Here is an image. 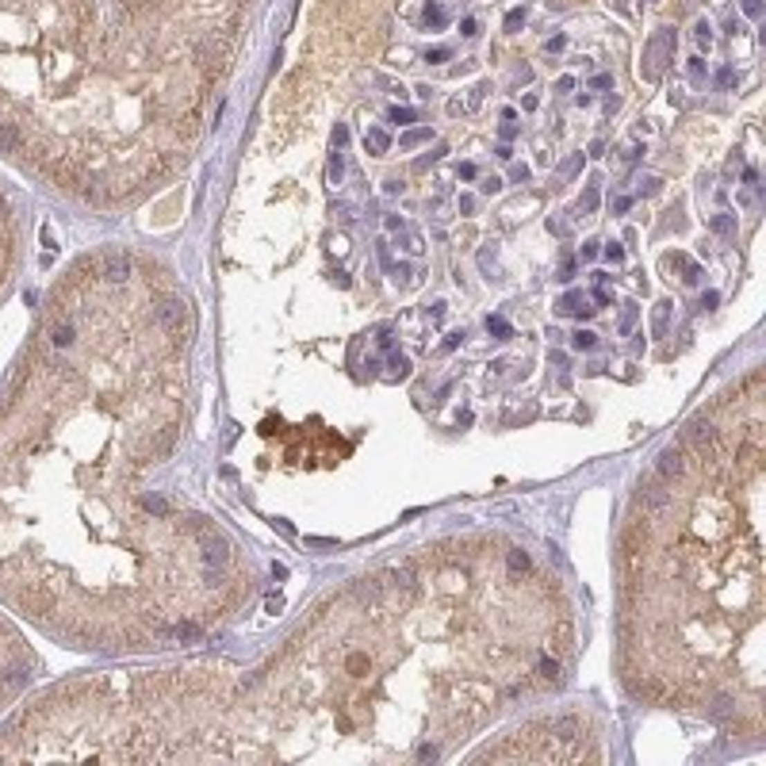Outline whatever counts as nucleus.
Listing matches in <instances>:
<instances>
[{"label": "nucleus", "instance_id": "c756f323", "mask_svg": "<svg viewBox=\"0 0 766 766\" xmlns=\"http://www.w3.org/2000/svg\"><path fill=\"white\" fill-rule=\"evenodd\" d=\"M426 19H429V24H433V27H441V24H445V12H441V8H437V4H433V8L426 12Z\"/></svg>", "mask_w": 766, "mask_h": 766}, {"label": "nucleus", "instance_id": "7c9ffc66", "mask_svg": "<svg viewBox=\"0 0 766 766\" xmlns=\"http://www.w3.org/2000/svg\"><path fill=\"white\" fill-rule=\"evenodd\" d=\"M345 138H349V131L338 123V127H334V149H341V146H345Z\"/></svg>", "mask_w": 766, "mask_h": 766}, {"label": "nucleus", "instance_id": "c85d7f7f", "mask_svg": "<svg viewBox=\"0 0 766 766\" xmlns=\"http://www.w3.org/2000/svg\"><path fill=\"white\" fill-rule=\"evenodd\" d=\"M575 268H578V264L567 257V261H563V268H560V280H575Z\"/></svg>", "mask_w": 766, "mask_h": 766}, {"label": "nucleus", "instance_id": "9d476101", "mask_svg": "<svg viewBox=\"0 0 766 766\" xmlns=\"http://www.w3.org/2000/svg\"><path fill=\"white\" fill-rule=\"evenodd\" d=\"M486 334H495L498 341H510V338H513V326L502 318V314H491V318H486Z\"/></svg>", "mask_w": 766, "mask_h": 766}, {"label": "nucleus", "instance_id": "cd10ccee", "mask_svg": "<svg viewBox=\"0 0 766 766\" xmlns=\"http://www.w3.org/2000/svg\"><path fill=\"white\" fill-rule=\"evenodd\" d=\"M406 249H410V253H421V249H426L421 234H406Z\"/></svg>", "mask_w": 766, "mask_h": 766}, {"label": "nucleus", "instance_id": "ea45409f", "mask_svg": "<svg viewBox=\"0 0 766 766\" xmlns=\"http://www.w3.org/2000/svg\"><path fill=\"white\" fill-rule=\"evenodd\" d=\"M460 341H464V334H448V338H445V353H448V349H456Z\"/></svg>", "mask_w": 766, "mask_h": 766}, {"label": "nucleus", "instance_id": "a878e982", "mask_svg": "<svg viewBox=\"0 0 766 766\" xmlns=\"http://www.w3.org/2000/svg\"><path fill=\"white\" fill-rule=\"evenodd\" d=\"M690 81H697V84L705 81V66H701V58H693V62H690Z\"/></svg>", "mask_w": 766, "mask_h": 766}, {"label": "nucleus", "instance_id": "79ce46f5", "mask_svg": "<svg viewBox=\"0 0 766 766\" xmlns=\"http://www.w3.org/2000/svg\"><path fill=\"white\" fill-rule=\"evenodd\" d=\"M594 299H598V307H610V291H605V288L594 291Z\"/></svg>", "mask_w": 766, "mask_h": 766}, {"label": "nucleus", "instance_id": "ddd939ff", "mask_svg": "<svg viewBox=\"0 0 766 766\" xmlns=\"http://www.w3.org/2000/svg\"><path fill=\"white\" fill-rule=\"evenodd\" d=\"M429 138H433V131H429V127H418V131H406L403 138H399V146L414 149V146H421V142H429Z\"/></svg>", "mask_w": 766, "mask_h": 766}, {"label": "nucleus", "instance_id": "6e6552de", "mask_svg": "<svg viewBox=\"0 0 766 766\" xmlns=\"http://www.w3.org/2000/svg\"><path fill=\"white\" fill-rule=\"evenodd\" d=\"M671 330V303L663 299V303H655V311H651V334L655 338H667Z\"/></svg>", "mask_w": 766, "mask_h": 766}, {"label": "nucleus", "instance_id": "9b49d317", "mask_svg": "<svg viewBox=\"0 0 766 766\" xmlns=\"http://www.w3.org/2000/svg\"><path fill=\"white\" fill-rule=\"evenodd\" d=\"M203 563H219V567H223V563H226V544L223 540H207L203 544Z\"/></svg>", "mask_w": 766, "mask_h": 766}, {"label": "nucleus", "instance_id": "aec40b11", "mask_svg": "<svg viewBox=\"0 0 766 766\" xmlns=\"http://www.w3.org/2000/svg\"><path fill=\"white\" fill-rule=\"evenodd\" d=\"M391 368H395V379H406L410 376V361H406V356H391Z\"/></svg>", "mask_w": 766, "mask_h": 766}, {"label": "nucleus", "instance_id": "412c9836", "mask_svg": "<svg viewBox=\"0 0 766 766\" xmlns=\"http://www.w3.org/2000/svg\"><path fill=\"white\" fill-rule=\"evenodd\" d=\"M510 571H529V556L521 552V548H513V552H510Z\"/></svg>", "mask_w": 766, "mask_h": 766}, {"label": "nucleus", "instance_id": "37998d69", "mask_svg": "<svg viewBox=\"0 0 766 766\" xmlns=\"http://www.w3.org/2000/svg\"><path fill=\"white\" fill-rule=\"evenodd\" d=\"M460 31H464V35H475V31H479V24H475V19H464Z\"/></svg>", "mask_w": 766, "mask_h": 766}, {"label": "nucleus", "instance_id": "7ed1b4c3", "mask_svg": "<svg viewBox=\"0 0 766 766\" xmlns=\"http://www.w3.org/2000/svg\"><path fill=\"white\" fill-rule=\"evenodd\" d=\"M19 241H24V223H19L16 199H12V192L0 184V295H4V288H8L12 272H16Z\"/></svg>", "mask_w": 766, "mask_h": 766}, {"label": "nucleus", "instance_id": "4468645a", "mask_svg": "<svg viewBox=\"0 0 766 766\" xmlns=\"http://www.w3.org/2000/svg\"><path fill=\"white\" fill-rule=\"evenodd\" d=\"M578 211H583V215L598 211V184H586V192L578 196Z\"/></svg>", "mask_w": 766, "mask_h": 766}, {"label": "nucleus", "instance_id": "393cba45", "mask_svg": "<svg viewBox=\"0 0 766 766\" xmlns=\"http://www.w3.org/2000/svg\"><path fill=\"white\" fill-rule=\"evenodd\" d=\"M605 261H610V264H621V261H625V249H621L617 241H613V246H605Z\"/></svg>", "mask_w": 766, "mask_h": 766}, {"label": "nucleus", "instance_id": "f8f14e48", "mask_svg": "<svg viewBox=\"0 0 766 766\" xmlns=\"http://www.w3.org/2000/svg\"><path fill=\"white\" fill-rule=\"evenodd\" d=\"M713 234H720V238H732L736 234V215H713Z\"/></svg>", "mask_w": 766, "mask_h": 766}, {"label": "nucleus", "instance_id": "f704fd0d", "mask_svg": "<svg viewBox=\"0 0 766 766\" xmlns=\"http://www.w3.org/2000/svg\"><path fill=\"white\" fill-rule=\"evenodd\" d=\"M717 291H705V295H701V307H705V311H713V307H717Z\"/></svg>", "mask_w": 766, "mask_h": 766}, {"label": "nucleus", "instance_id": "a19ab883", "mask_svg": "<svg viewBox=\"0 0 766 766\" xmlns=\"http://www.w3.org/2000/svg\"><path fill=\"white\" fill-rule=\"evenodd\" d=\"M391 272H395V280H406V276H410V264H395Z\"/></svg>", "mask_w": 766, "mask_h": 766}, {"label": "nucleus", "instance_id": "0eeeda50", "mask_svg": "<svg viewBox=\"0 0 766 766\" xmlns=\"http://www.w3.org/2000/svg\"><path fill=\"white\" fill-rule=\"evenodd\" d=\"M663 264H675V268H682V280H686V284H701V264L690 261L686 253H667V257H663Z\"/></svg>", "mask_w": 766, "mask_h": 766}, {"label": "nucleus", "instance_id": "423d86ee", "mask_svg": "<svg viewBox=\"0 0 766 766\" xmlns=\"http://www.w3.org/2000/svg\"><path fill=\"white\" fill-rule=\"evenodd\" d=\"M655 471H659L663 479H678V475H682V471H686V456H682V448H678V445L663 448L659 460H655Z\"/></svg>", "mask_w": 766, "mask_h": 766}, {"label": "nucleus", "instance_id": "2eb2a0df", "mask_svg": "<svg viewBox=\"0 0 766 766\" xmlns=\"http://www.w3.org/2000/svg\"><path fill=\"white\" fill-rule=\"evenodd\" d=\"M326 176H330V184H341V176H345V157H341V149H334V157H330V169H326Z\"/></svg>", "mask_w": 766, "mask_h": 766}, {"label": "nucleus", "instance_id": "f03ea898", "mask_svg": "<svg viewBox=\"0 0 766 766\" xmlns=\"http://www.w3.org/2000/svg\"><path fill=\"white\" fill-rule=\"evenodd\" d=\"M31 675H35L31 648L8 621L0 617V709L31 686Z\"/></svg>", "mask_w": 766, "mask_h": 766}, {"label": "nucleus", "instance_id": "f3484780", "mask_svg": "<svg viewBox=\"0 0 766 766\" xmlns=\"http://www.w3.org/2000/svg\"><path fill=\"white\" fill-rule=\"evenodd\" d=\"M578 169H583V154H571L567 161L560 165V176H563V181H571V176L578 173Z\"/></svg>", "mask_w": 766, "mask_h": 766}, {"label": "nucleus", "instance_id": "f257e3e1", "mask_svg": "<svg viewBox=\"0 0 766 766\" xmlns=\"http://www.w3.org/2000/svg\"><path fill=\"white\" fill-rule=\"evenodd\" d=\"M246 0H0V157L84 203L149 184Z\"/></svg>", "mask_w": 766, "mask_h": 766}, {"label": "nucleus", "instance_id": "4be33fe9", "mask_svg": "<svg viewBox=\"0 0 766 766\" xmlns=\"http://www.w3.org/2000/svg\"><path fill=\"white\" fill-rule=\"evenodd\" d=\"M418 119V111H410V107H395L391 111V123H414Z\"/></svg>", "mask_w": 766, "mask_h": 766}, {"label": "nucleus", "instance_id": "c9c22d12", "mask_svg": "<svg viewBox=\"0 0 766 766\" xmlns=\"http://www.w3.org/2000/svg\"><path fill=\"white\" fill-rule=\"evenodd\" d=\"M655 192H659V181H644L640 184V196H655Z\"/></svg>", "mask_w": 766, "mask_h": 766}, {"label": "nucleus", "instance_id": "20e7f679", "mask_svg": "<svg viewBox=\"0 0 766 766\" xmlns=\"http://www.w3.org/2000/svg\"><path fill=\"white\" fill-rule=\"evenodd\" d=\"M675 31H667V27H663V31H655L648 39V46H644V81H659L663 77V69L671 66V62H675Z\"/></svg>", "mask_w": 766, "mask_h": 766}, {"label": "nucleus", "instance_id": "dca6fc26", "mask_svg": "<svg viewBox=\"0 0 766 766\" xmlns=\"http://www.w3.org/2000/svg\"><path fill=\"white\" fill-rule=\"evenodd\" d=\"M636 314H640V311H636V303H625V311H621V326H617L621 334H632V326H636Z\"/></svg>", "mask_w": 766, "mask_h": 766}, {"label": "nucleus", "instance_id": "2f4dec72", "mask_svg": "<svg viewBox=\"0 0 766 766\" xmlns=\"http://www.w3.org/2000/svg\"><path fill=\"white\" fill-rule=\"evenodd\" d=\"M628 207H632V196H617V199H613V211H617V215H625Z\"/></svg>", "mask_w": 766, "mask_h": 766}, {"label": "nucleus", "instance_id": "bb28decb", "mask_svg": "<svg viewBox=\"0 0 766 766\" xmlns=\"http://www.w3.org/2000/svg\"><path fill=\"white\" fill-rule=\"evenodd\" d=\"M479 188H483L486 196H495V192H502V181H498V176H486V181L479 184Z\"/></svg>", "mask_w": 766, "mask_h": 766}, {"label": "nucleus", "instance_id": "473e14b6", "mask_svg": "<svg viewBox=\"0 0 766 766\" xmlns=\"http://www.w3.org/2000/svg\"><path fill=\"white\" fill-rule=\"evenodd\" d=\"M594 257H598V241H583V261H594Z\"/></svg>", "mask_w": 766, "mask_h": 766}, {"label": "nucleus", "instance_id": "5701e85b", "mask_svg": "<svg viewBox=\"0 0 766 766\" xmlns=\"http://www.w3.org/2000/svg\"><path fill=\"white\" fill-rule=\"evenodd\" d=\"M740 8H743V16L758 19V16H763V0H740Z\"/></svg>", "mask_w": 766, "mask_h": 766}, {"label": "nucleus", "instance_id": "58836bf2", "mask_svg": "<svg viewBox=\"0 0 766 766\" xmlns=\"http://www.w3.org/2000/svg\"><path fill=\"white\" fill-rule=\"evenodd\" d=\"M460 211L471 215V211H475V199H471V196H460Z\"/></svg>", "mask_w": 766, "mask_h": 766}, {"label": "nucleus", "instance_id": "39448f33", "mask_svg": "<svg viewBox=\"0 0 766 766\" xmlns=\"http://www.w3.org/2000/svg\"><path fill=\"white\" fill-rule=\"evenodd\" d=\"M686 437L693 441V448H697L701 456H713V453H717V429L709 426L705 418H693L690 426H686Z\"/></svg>", "mask_w": 766, "mask_h": 766}, {"label": "nucleus", "instance_id": "72a5a7b5", "mask_svg": "<svg viewBox=\"0 0 766 766\" xmlns=\"http://www.w3.org/2000/svg\"><path fill=\"white\" fill-rule=\"evenodd\" d=\"M264 610H268V613H280V610H284V598H280V594H276V598H268V601H264Z\"/></svg>", "mask_w": 766, "mask_h": 766}, {"label": "nucleus", "instance_id": "4c0bfd02", "mask_svg": "<svg viewBox=\"0 0 766 766\" xmlns=\"http://www.w3.org/2000/svg\"><path fill=\"white\" fill-rule=\"evenodd\" d=\"M475 173H479V169L471 165V161H464V165H460V176H464V181H471V176H475Z\"/></svg>", "mask_w": 766, "mask_h": 766}, {"label": "nucleus", "instance_id": "a18cd8bd", "mask_svg": "<svg viewBox=\"0 0 766 766\" xmlns=\"http://www.w3.org/2000/svg\"><path fill=\"white\" fill-rule=\"evenodd\" d=\"M387 230H403V219H399V215H387Z\"/></svg>", "mask_w": 766, "mask_h": 766}, {"label": "nucleus", "instance_id": "c03bdc74", "mask_svg": "<svg viewBox=\"0 0 766 766\" xmlns=\"http://www.w3.org/2000/svg\"><path fill=\"white\" fill-rule=\"evenodd\" d=\"M556 89H560V92H571V89H575V81H571V77H560V81H556Z\"/></svg>", "mask_w": 766, "mask_h": 766}, {"label": "nucleus", "instance_id": "a211bd4d", "mask_svg": "<svg viewBox=\"0 0 766 766\" xmlns=\"http://www.w3.org/2000/svg\"><path fill=\"white\" fill-rule=\"evenodd\" d=\"M571 345H575V349H594V345H598V334H590V330H578L575 338H571Z\"/></svg>", "mask_w": 766, "mask_h": 766}, {"label": "nucleus", "instance_id": "1a4fd4ad", "mask_svg": "<svg viewBox=\"0 0 766 766\" xmlns=\"http://www.w3.org/2000/svg\"><path fill=\"white\" fill-rule=\"evenodd\" d=\"M364 149H368V154H387V149H391V134L383 131V127H372V131L364 134Z\"/></svg>", "mask_w": 766, "mask_h": 766}, {"label": "nucleus", "instance_id": "e433bc0d", "mask_svg": "<svg viewBox=\"0 0 766 766\" xmlns=\"http://www.w3.org/2000/svg\"><path fill=\"white\" fill-rule=\"evenodd\" d=\"M513 181L525 184V181H529V165H513Z\"/></svg>", "mask_w": 766, "mask_h": 766}, {"label": "nucleus", "instance_id": "6ab92c4d", "mask_svg": "<svg viewBox=\"0 0 766 766\" xmlns=\"http://www.w3.org/2000/svg\"><path fill=\"white\" fill-rule=\"evenodd\" d=\"M540 675L548 678V682H560V663H556V659H540Z\"/></svg>", "mask_w": 766, "mask_h": 766}, {"label": "nucleus", "instance_id": "b1692460", "mask_svg": "<svg viewBox=\"0 0 766 766\" xmlns=\"http://www.w3.org/2000/svg\"><path fill=\"white\" fill-rule=\"evenodd\" d=\"M521 24H525V8H513L510 16H506V31H518Z\"/></svg>", "mask_w": 766, "mask_h": 766}]
</instances>
